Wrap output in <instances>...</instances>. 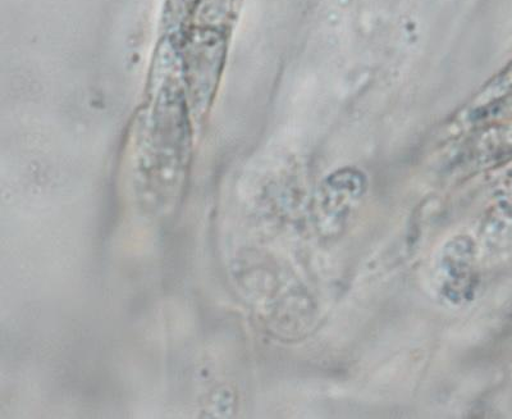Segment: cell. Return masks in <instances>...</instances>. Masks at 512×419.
Listing matches in <instances>:
<instances>
[{
	"instance_id": "cell-1",
	"label": "cell",
	"mask_w": 512,
	"mask_h": 419,
	"mask_svg": "<svg viewBox=\"0 0 512 419\" xmlns=\"http://www.w3.org/2000/svg\"><path fill=\"white\" fill-rule=\"evenodd\" d=\"M472 247L466 239H457L447 245L446 255L442 259L446 272V293L451 300L468 298L473 288Z\"/></svg>"
},
{
	"instance_id": "cell-2",
	"label": "cell",
	"mask_w": 512,
	"mask_h": 419,
	"mask_svg": "<svg viewBox=\"0 0 512 419\" xmlns=\"http://www.w3.org/2000/svg\"><path fill=\"white\" fill-rule=\"evenodd\" d=\"M365 181L360 172L342 171L329 177L322 191L323 211L344 217L352 204L364 193Z\"/></svg>"
}]
</instances>
